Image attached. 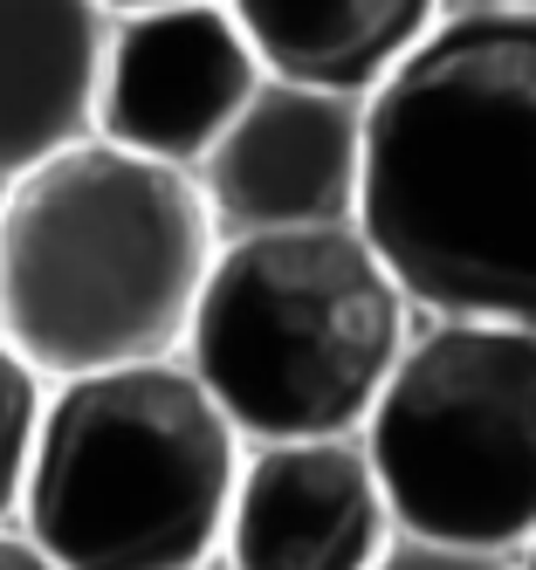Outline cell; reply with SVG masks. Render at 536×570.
<instances>
[{"label": "cell", "mask_w": 536, "mask_h": 570, "mask_svg": "<svg viewBox=\"0 0 536 570\" xmlns=\"http://www.w3.org/2000/svg\"><path fill=\"white\" fill-rule=\"evenodd\" d=\"M358 227L427 316L536 331V8H447L371 90Z\"/></svg>", "instance_id": "6da1fadb"}, {"label": "cell", "mask_w": 536, "mask_h": 570, "mask_svg": "<svg viewBox=\"0 0 536 570\" xmlns=\"http://www.w3.org/2000/svg\"><path fill=\"white\" fill-rule=\"evenodd\" d=\"M221 240L199 173L82 138L0 186V331L49 379L186 357Z\"/></svg>", "instance_id": "7a4b0ae2"}, {"label": "cell", "mask_w": 536, "mask_h": 570, "mask_svg": "<svg viewBox=\"0 0 536 570\" xmlns=\"http://www.w3.org/2000/svg\"><path fill=\"white\" fill-rule=\"evenodd\" d=\"M247 433L186 357L56 379L21 529L62 570H221Z\"/></svg>", "instance_id": "3957f363"}, {"label": "cell", "mask_w": 536, "mask_h": 570, "mask_svg": "<svg viewBox=\"0 0 536 570\" xmlns=\"http://www.w3.org/2000/svg\"><path fill=\"white\" fill-rule=\"evenodd\" d=\"M420 303L358 220L227 234L186 337L247 440L364 433L420 337Z\"/></svg>", "instance_id": "277c9868"}, {"label": "cell", "mask_w": 536, "mask_h": 570, "mask_svg": "<svg viewBox=\"0 0 536 570\" xmlns=\"http://www.w3.org/2000/svg\"><path fill=\"white\" fill-rule=\"evenodd\" d=\"M399 529L523 557L536 543V331L427 316L364 420Z\"/></svg>", "instance_id": "5b68a950"}, {"label": "cell", "mask_w": 536, "mask_h": 570, "mask_svg": "<svg viewBox=\"0 0 536 570\" xmlns=\"http://www.w3.org/2000/svg\"><path fill=\"white\" fill-rule=\"evenodd\" d=\"M262 83L269 62L241 28L234 0H173V8L117 14L97 138L199 173V158L227 138Z\"/></svg>", "instance_id": "8992f818"}, {"label": "cell", "mask_w": 536, "mask_h": 570, "mask_svg": "<svg viewBox=\"0 0 536 570\" xmlns=\"http://www.w3.org/2000/svg\"><path fill=\"white\" fill-rule=\"evenodd\" d=\"M371 173V97L316 90L269 76L227 138L199 158V186L221 214V234L344 227L364 214Z\"/></svg>", "instance_id": "52a82bcc"}, {"label": "cell", "mask_w": 536, "mask_h": 570, "mask_svg": "<svg viewBox=\"0 0 536 570\" xmlns=\"http://www.w3.org/2000/svg\"><path fill=\"white\" fill-rule=\"evenodd\" d=\"M392 543L399 509L364 433L247 440L221 570H379Z\"/></svg>", "instance_id": "ba28073f"}, {"label": "cell", "mask_w": 536, "mask_h": 570, "mask_svg": "<svg viewBox=\"0 0 536 570\" xmlns=\"http://www.w3.org/2000/svg\"><path fill=\"white\" fill-rule=\"evenodd\" d=\"M110 28L104 0H0V186L97 138Z\"/></svg>", "instance_id": "9c48e42d"}, {"label": "cell", "mask_w": 536, "mask_h": 570, "mask_svg": "<svg viewBox=\"0 0 536 570\" xmlns=\"http://www.w3.org/2000/svg\"><path fill=\"white\" fill-rule=\"evenodd\" d=\"M454 0H234L269 76L371 97L440 28Z\"/></svg>", "instance_id": "30bf717a"}, {"label": "cell", "mask_w": 536, "mask_h": 570, "mask_svg": "<svg viewBox=\"0 0 536 570\" xmlns=\"http://www.w3.org/2000/svg\"><path fill=\"white\" fill-rule=\"evenodd\" d=\"M49 392L56 379L0 331V529H14L28 509V474H35L41 420H49Z\"/></svg>", "instance_id": "8fae6325"}, {"label": "cell", "mask_w": 536, "mask_h": 570, "mask_svg": "<svg viewBox=\"0 0 536 570\" xmlns=\"http://www.w3.org/2000/svg\"><path fill=\"white\" fill-rule=\"evenodd\" d=\"M379 570H523V557L475 550V543H440V537H412V529H399V543L379 557Z\"/></svg>", "instance_id": "7c38bea8"}, {"label": "cell", "mask_w": 536, "mask_h": 570, "mask_svg": "<svg viewBox=\"0 0 536 570\" xmlns=\"http://www.w3.org/2000/svg\"><path fill=\"white\" fill-rule=\"evenodd\" d=\"M0 570H62V563L14 522V529H0Z\"/></svg>", "instance_id": "4fadbf2b"}, {"label": "cell", "mask_w": 536, "mask_h": 570, "mask_svg": "<svg viewBox=\"0 0 536 570\" xmlns=\"http://www.w3.org/2000/svg\"><path fill=\"white\" fill-rule=\"evenodd\" d=\"M110 14H138V8H173V0H104Z\"/></svg>", "instance_id": "5bb4252c"}, {"label": "cell", "mask_w": 536, "mask_h": 570, "mask_svg": "<svg viewBox=\"0 0 536 570\" xmlns=\"http://www.w3.org/2000/svg\"><path fill=\"white\" fill-rule=\"evenodd\" d=\"M454 8H536V0H454Z\"/></svg>", "instance_id": "9a60e30c"}, {"label": "cell", "mask_w": 536, "mask_h": 570, "mask_svg": "<svg viewBox=\"0 0 536 570\" xmlns=\"http://www.w3.org/2000/svg\"><path fill=\"white\" fill-rule=\"evenodd\" d=\"M523 570H536V543H529V550H523Z\"/></svg>", "instance_id": "2e32d148"}]
</instances>
